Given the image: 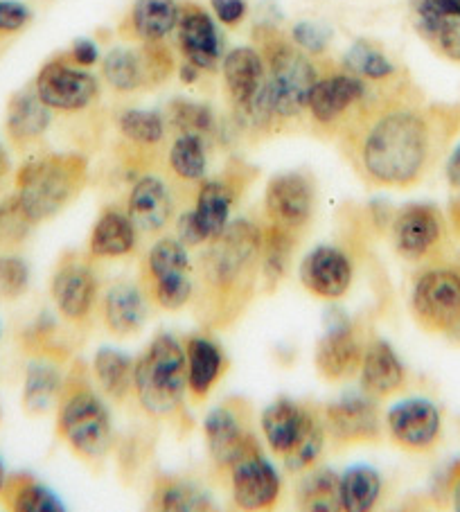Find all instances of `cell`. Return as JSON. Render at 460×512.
<instances>
[{
	"instance_id": "6da1fadb",
	"label": "cell",
	"mask_w": 460,
	"mask_h": 512,
	"mask_svg": "<svg viewBox=\"0 0 460 512\" xmlns=\"http://www.w3.org/2000/svg\"><path fill=\"white\" fill-rule=\"evenodd\" d=\"M440 140L442 125L436 111L395 97L364 109L352 120L348 147L366 179L409 188L429 170Z\"/></svg>"
},
{
	"instance_id": "7a4b0ae2",
	"label": "cell",
	"mask_w": 460,
	"mask_h": 512,
	"mask_svg": "<svg viewBox=\"0 0 460 512\" xmlns=\"http://www.w3.org/2000/svg\"><path fill=\"white\" fill-rule=\"evenodd\" d=\"M201 260V282L210 319H233L253 285L258 267L262 233L249 222H233L210 240Z\"/></svg>"
},
{
	"instance_id": "3957f363",
	"label": "cell",
	"mask_w": 460,
	"mask_h": 512,
	"mask_svg": "<svg viewBox=\"0 0 460 512\" xmlns=\"http://www.w3.org/2000/svg\"><path fill=\"white\" fill-rule=\"evenodd\" d=\"M86 176L88 165L77 154L32 158L16 174V208L32 226L46 222L82 192Z\"/></svg>"
},
{
	"instance_id": "277c9868",
	"label": "cell",
	"mask_w": 460,
	"mask_h": 512,
	"mask_svg": "<svg viewBox=\"0 0 460 512\" xmlns=\"http://www.w3.org/2000/svg\"><path fill=\"white\" fill-rule=\"evenodd\" d=\"M134 388L140 404L156 418L181 409L188 391V355L172 334H156L134 364Z\"/></svg>"
},
{
	"instance_id": "5b68a950",
	"label": "cell",
	"mask_w": 460,
	"mask_h": 512,
	"mask_svg": "<svg viewBox=\"0 0 460 512\" xmlns=\"http://www.w3.org/2000/svg\"><path fill=\"white\" fill-rule=\"evenodd\" d=\"M262 434L273 454L282 458L289 470L300 472L316 463L323 452L325 427L305 404L289 397L271 402L262 411Z\"/></svg>"
},
{
	"instance_id": "8992f818",
	"label": "cell",
	"mask_w": 460,
	"mask_h": 512,
	"mask_svg": "<svg viewBox=\"0 0 460 512\" xmlns=\"http://www.w3.org/2000/svg\"><path fill=\"white\" fill-rule=\"evenodd\" d=\"M262 57L267 64V84L278 120L298 118L307 109L309 93L318 79V73L307 52L296 43L280 39L276 32L264 30Z\"/></svg>"
},
{
	"instance_id": "52a82bcc",
	"label": "cell",
	"mask_w": 460,
	"mask_h": 512,
	"mask_svg": "<svg viewBox=\"0 0 460 512\" xmlns=\"http://www.w3.org/2000/svg\"><path fill=\"white\" fill-rule=\"evenodd\" d=\"M57 431L64 443L84 461L102 458L111 447L113 429L104 402L84 382L68 379L61 393Z\"/></svg>"
},
{
	"instance_id": "ba28073f",
	"label": "cell",
	"mask_w": 460,
	"mask_h": 512,
	"mask_svg": "<svg viewBox=\"0 0 460 512\" xmlns=\"http://www.w3.org/2000/svg\"><path fill=\"white\" fill-rule=\"evenodd\" d=\"M221 73L228 100L244 127L267 129L278 120L269 95L267 64L258 48L240 46L230 50L224 57Z\"/></svg>"
},
{
	"instance_id": "9c48e42d",
	"label": "cell",
	"mask_w": 460,
	"mask_h": 512,
	"mask_svg": "<svg viewBox=\"0 0 460 512\" xmlns=\"http://www.w3.org/2000/svg\"><path fill=\"white\" fill-rule=\"evenodd\" d=\"M411 314L427 332L456 330L460 325V269L451 264L424 269L413 285Z\"/></svg>"
},
{
	"instance_id": "30bf717a",
	"label": "cell",
	"mask_w": 460,
	"mask_h": 512,
	"mask_svg": "<svg viewBox=\"0 0 460 512\" xmlns=\"http://www.w3.org/2000/svg\"><path fill=\"white\" fill-rule=\"evenodd\" d=\"M174 70V59L167 48L156 43H143L140 50L115 48L104 57L102 75L113 91L134 93L165 82Z\"/></svg>"
},
{
	"instance_id": "8fae6325",
	"label": "cell",
	"mask_w": 460,
	"mask_h": 512,
	"mask_svg": "<svg viewBox=\"0 0 460 512\" xmlns=\"http://www.w3.org/2000/svg\"><path fill=\"white\" fill-rule=\"evenodd\" d=\"M32 88L50 111L61 113H75L91 107L100 93L97 79L66 59H52L43 64Z\"/></svg>"
},
{
	"instance_id": "7c38bea8",
	"label": "cell",
	"mask_w": 460,
	"mask_h": 512,
	"mask_svg": "<svg viewBox=\"0 0 460 512\" xmlns=\"http://www.w3.org/2000/svg\"><path fill=\"white\" fill-rule=\"evenodd\" d=\"M361 341L355 332V325L341 312L339 307L325 312V334L316 343L314 361L316 370L325 379L339 382L357 373L361 364Z\"/></svg>"
},
{
	"instance_id": "4fadbf2b",
	"label": "cell",
	"mask_w": 460,
	"mask_h": 512,
	"mask_svg": "<svg viewBox=\"0 0 460 512\" xmlns=\"http://www.w3.org/2000/svg\"><path fill=\"white\" fill-rule=\"evenodd\" d=\"M386 427L397 447L406 452H429L440 440L442 416L427 397H406L388 411Z\"/></svg>"
},
{
	"instance_id": "5bb4252c",
	"label": "cell",
	"mask_w": 460,
	"mask_h": 512,
	"mask_svg": "<svg viewBox=\"0 0 460 512\" xmlns=\"http://www.w3.org/2000/svg\"><path fill=\"white\" fill-rule=\"evenodd\" d=\"M314 197V181L307 174L285 172L269 181L264 192V210L273 226L294 233L312 219Z\"/></svg>"
},
{
	"instance_id": "9a60e30c",
	"label": "cell",
	"mask_w": 460,
	"mask_h": 512,
	"mask_svg": "<svg viewBox=\"0 0 460 512\" xmlns=\"http://www.w3.org/2000/svg\"><path fill=\"white\" fill-rule=\"evenodd\" d=\"M50 296L66 321H86L97 298V280L91 264L79 255H66L52 273Z\"/></svg>"
},
{
	"instance_id": "2e32d148",
	"label": "cell",
	"mask_w": 460,
	"mask_h": 512,
	"mask_svg": "<svg viewBox=\"0 0 460 512\" xmlns=\"http://www.w3.org/2000/svg\"><path fill=\"white\" fill-rule=\"evenodd\" d=\"M233 501L242 510H269L280 499V474L255 447L230 467Z\"/></svg>"
},
{
	"instance_id": "e0dca14e",
	"label": "cell",
	"mask_w": 460,
	"mask_h": 512,
	"mask_svg": "<svg viewBox=\"0 0 460 512\" xmlns=\"http://www.w3.org/2000/svg\"><path fill=\"white\" fill-rule=\"evenodd\" d=\"M411 19L436 55L460 64V0H411Z\"/></svg>"
},
{
	"instance_id": "ac0fdd59",
	"label": "cell",
	"mask_w": 460,
	"mask_h": 512,
	"mask_svg": "<svg viewBox=\"0 0 460 512\" xmlns=\"http://www.w3.org/2000/svg\"><path fill=\"white\" fill-rule=\"evenodd\" d=\"M445 237V222L436 206L411 203L397 213L393 222L395 251L406 260H424L438 249Z\"/></svg>"
},
{
	"instance_id": "d6986e66",
	"label": "cell",
	"mask_w": 460,
	"mask_h": 512,
	"mask_svg": "<svg viewBox=\"0 0 460 512\" xmlns=\"http://www.w3.org/2000/svg\"><path fill=\"white\" fill-rule=\"evenodd\" d=\"M366 95L368 88L361 77L348 73V70L332 73L316 79L307 100V111L312 113L316 125L330 127L348 116L350 109L359 107Z\"/></svg>"
},
{
	"instance_id": "ffe728a7",
	"label": "cell",
	"mask_w": 460,
	"mask_h": 512,
	"mask_svg": "<svg viewBox=\"0 0 460 512\" xmlns=\"http://www.w3.org/2000/svg\"><path fill=\"white\" fill-rule=\"evenodd\" d=\"M325 429L336 443H373L379 438V416L373 397L348 393L325 409Z\"/></svg>"
},
{
	"instance_id": "44dd1931",
	"label": "cell",
	"mask_w": 460,
	"mask_h": 512,
	"mask_svg": "<svg viewBox=\"0 0 460 512\" xmlns=\"http://www.w3.org/2000/svg\"><path fill=\"white\" fill-rule=\"evenodd\" d=\"M203 436L212 461L217 467L230 470L242 456L255 449L251 431L246 429L240 411H235L230 404L212 409L206 422H203Z\"/></svg>"
},
{
	"instance_id": "7402d4cb",
	"label": "cell",
	"mask_w": 460,
	"mask_h": 512,
	"mask_svg": "<svg viewBox=\"0 0 460 512\" xmlns=\"http://www.w3.org/2000/svg\"><path fill=\"white\" fill-rule=\"evenodd\" d=\"M298 276L309 294L339 300L352 285V262L336 246H316L303 258Z\"/></svg>"
},
{
	"instance_id": "603a6c76",
	"label": "cell",
	"mask_w": 460,
	"mask_h": 512,
	"mask_svg": "<svg viewBox=\"0 0 460 512\" xmlns=\"http://www.w3.org/2000/svg\"><path fill=\"white\" fill-rule=\"evenodd\" d=\"M179 48L185 61L199 70H215L221 59V39L212 16L197 5H185L179 16Z\"/></svg>"
},
{
	"instance_id": "cb8c5ba5",
	"label": "cell",
	"mask_w": 460,
	"mask_h": 512,
	"mask_svg": "<svg viewBox=\"0 0 460 512\" xmlns=\"http://www.w3.org/2000/svg\"><path fill=\"white\" fill-rule=\"evenodd\" d=\"M172 210V194L161 176H140L134 188H131L127 201V215L134 222L136 231L145 235L163 231L167 222H170Z\"/></svg>"
},
{
	"instance_id": "d4e9b609",
	"label": "cell",
	"mask_w": 460,
	"mask_h": 512,
	"mask_svg": "<svg viewBox=\"0 0 460 512\" xmlns=\"http://www.w3.org/2000/svg\"><path fill=\"white\" fill-rule=\"evenodd\" d=\"M359 377L364 393L373 400H382V397L400 391L406 373L391 343H386L384 339H373L364 350V355H361Z\"/></svg>"
},
{
	"instance_id": "484cf974",
	"label": "cell",
	"mask_w": 460,
	"mask_h": 512,
	"mask_svg": "<svg viewBox=\"0 0 460 512\" xmlns=\"http://www.w3.org/2000/svg\"><path fill=\"white\" fill-rule=\"evenodd\" d=\"M52 111L39 100L34 88L10 97L5 109V134L16 147H28L50 129Z\"/></svg>"
},
{
	"instance_id": "4316f807",
	"label": "cell",
	"mask_w": 460,
	"mask_h": 512,
	"mask_svg": "<svg viewBox=\"0 0 460 512\" xmlns=\"http://www.w3.org/2000/svg\"><path fill=\"white\" fill-rule=\"evenodd\" d=\"M104 325L115 337H131L143 330L147 319V300L136 285L118 282L104 296Z\"/></svg>"
},
{
	"instance_id": "83f0119b",
	"label": "cell",
	"mask_w": 460,
	"mask_h": 512,
	"mask_svg": "<svg viewBox=\"0 0 460 512\" xmlns=\"http://www.w3.org/2000/svg\"><path fill=\"white\" fill-rule=\"evenodd\" d=\"M181 7L176 0H136L127 16L125 30L129 37L143 43L163 41L179 25Z\"/></svg>"
},
{
	"instance_id": "f1b7e54d",
	"label": "cell",
	"mask_w": 460,
	"mask_h": 512,
	"mask_svg": "<svg viewBox=\"0 0 460 512\" xmlns=\"http://www.w3.org/2000/svg\"><path fill=\"white\" fill-rule=\"evenodd\" d=\"M185 355H188V391L194 400H206L219 377L224 375V352L208 337H192Z\"/></svg>"
},
{
	"instance_id": "f546056e",
	"label": "cell",
	"mask_w": 460,
	"mask_h": 512,
	"mask_svg": "<svg viewBox=\"0 0 460 512\" xmlns=\"http://www.w3.org/2000/svg\"><path fill=\"white\" fill-rule=\"evenodd\" d=\"M138 231L127 213L109 208L104 210L93 226L91 233V251L93 258H122L129 255L136 246Z\"/></svg>"
},
{
	"instance_id": "4dcf8cb0",
	"label": "cell",
	"mask_w": 460,
	"mask_h": 512,
	"mask_svg": "<svg viewBox=\"0 0 460 512\" xmlns=\"http://www.w3.org/2000/svg\"><path fill=\"white\" fill-rule=\"evenodd\" d=\"M237 194H240V188L235 179H212L199 188L194 215L206 231L208 240L217 237L230 224V210H233Z\"/></svg>"
},
{
	"instance_id": "1f68e13d",
	"label": "cell",
	"mask_w": 460,
	"mask_h": 512,
	"mask_svg": "<svg viewBox=\"0 0 460 512\" xmlns=\"http://www.w3.org/2000/svg\"><path fill=\"white\" fill-rule=\"evenodd\" d=\"M61 393H64V382L59 370L46 359L30 361L23 382V409L30 416H46L61 400Z\"/></svg>"
},
{
	"instance_id": "d6a6232c",
	"label": "cell",
	"mask_w": 460,
	"mask_h": 512,
	"mask_svg": "<svg viewBox=\"0 0 460 512\" xmlns=\"http://www.w3.org/2000/svg\"><path fill=\"white\" fill-rule=\"evenodd\" d=\"M5 508L16 512H61L66 510L61 501L48 485L34 479L30 474H14L7 479L5 490L0 494Z\"/></svg>"
},
{
	"instance_id": "836d02e7",
	"label": "cell",
	"mask_w": 460,
	"mask_h": 512,
	"mask_svg": "<svg viewBox=\"0 0 460 512\" xmlns=\"http://www.w3.org/2000/svg\"><path fill=\"white\" fill-rule=\"evenodd\" d=\"M382 497V476L370 465H352L339 476L341 510L368 512Z\"/></svg>"
},
{
	"instance_id": "e575fe53",
	"label": "cell",
	"mask_w": 460,
	"mask_h": 512,
	"mask_svg": "<svg viewBox=\"0 0 460 512\" xmlns=\"http://www.w3.org/2000/svg\"><path fill=\"white\" fill-rule=\"evenodd\" d=\"M93 375L113 400H125L134 386V361L115 348H100L93 357Z\"/></svg>"
},
{
	"instance_id": "d590c367",
	"label": "cell",
	"mask_w": 460,
	"mask_h": 512,
	"mask_svg": "<svg viewBox=\"0 0 460 512\" xmlns=\"http://www.w3.org/2000/svg\"><path fill=\"white\" fill-rule=\"evenodd\" d=\"M170 170L183 181H203L208 172L206 138L197 134H181L170 147Z\"/></svg>"
},
{
	"instance_id": "8d00e7d4",
	"label": "cell",
	"mask_w": 460,
	"mask_h": 512,
	"mask_svg": "<svg viewBox=\"0 0 460 512\" xmlns=\"http://www.w3.org/2000/svg\"><path fill=\"white\" fill-rule=\"evenodd\" d=\"M291 253H294V235H291V231H285V228L271 224L269 231L262 233L260 249L264 278H267L271 287H276L287 276Z\"/></svg>"
},
{
	"instance_id": "74e56055",
	"label": "cell",
	"mask_w": 460,
	"mask_h": 512,
	"mask_svg": "<svg viewBox=\"0 0 460 512\" xmlns=\"http://www.w3.org/2000/svg\"><path fill=\"white\" fill-rule=\"evenodd\" d=\"M343 66L348 73L361 79H373V82H384L395 75V64L388 59L375 43L370 41H355L350 50L345 52Z\"/></svg>"
},
{
	"instance_id": "f35d334b",
	"label": "cell",
	"mask_w": 460,
	"mask_h": 512,
	"mask_svg": "<svg viewBox=\"0 0 460 512\" xmlns=\"http://www.w3.org/2000/svg\"><path fill=\"white\" fill-rule=\"evenodd\" d=\"M298 503L300 508L316 512L341 510L339 476L332 470H316L307 474L298 488Z\"/></svg>"
},
{
	"instance_id": "ab89813d",
	"label": "cell",
	"mask_w": 460,
	"mask_h": 512,
	"mask_svg": "<svg viewBox=\"0 0 460 512\" xmlns=\"http://www.w3.org/2000/svg\"><path fill=\"white\" fill-rule=\"evenodd\" d=\"M190 255L185 251V244L179 240H161L152 246L147 255V276L152 280H163L172 276L190 273Z\"/></svg>"
},
{
	"instance_id": "60d3db41",
	"label": "cell",
	"mask_w": 460,
	"mask_h": 512,
	"mask_svg": "<svg viewBox=\"0 0 460 512\" xmlns=\"http://www.w3.org/2000/svg\"><path fill=\"white\" fill-rule=\"evenodd\" d=\"M120 134L134 145L152 147L165 138V118L158 111L127 109L118 118Z\"/></svg>"
},
{
	"instance_id": "b9f144b4",
	"label": "cell",
	"mask_w": 460,
	"mask_h": 512,
	"mask_svg": "<svg viewBox=\"0 0 460 512\" xmlns=\"http://www.w3.org/2000/svg\"><path fill=\"white\" fill-rule=\"evenodd\" d=\"M156 508L167 512H190V510H208L212 508L210 499L197 485L188 481H165L156 488Z\"/></svg>"
},
{
	"instance_id": "7bdbcfd3",
	"label": "cell",
	"mask_w": 460,
	"mask_h": 512,
	"mask_svg": "<svg viewBox=\"0 0 460 512\" xmlns=\"http://www.w3.org/2000/svg\"><path fill=\"white\" fill-rule=\"evenodd\" d=\"M170 122L181 134H197L206 138L215 131V113H212V109L190 100H176L170 104Z\"/></svg>"
},
{
	"instance_id": "ee69618b",
	"label": "cell",
	"mask_w": 460,
	"mask_h": 512,
	"mask_svg": "<svg viewBox=\"0 0 460 512\" xmlns=\"http://www.w3.org/2000/svg\"><path fill=\"white\" fill-rule=\"evenodd\" d=\"M30 287V267L21 255L0 253V300L14 303Z\"/></svg>"
},
{
	"instance_id": "f6af8a7d",
	"label": "cell",
	"mask_w": 460,
	"mask_h": 512,
	"mask_svg": "<svg viewBox=\"0 0 460 512\" xmlns=\"http://www.w3.org/2000/svg\"><path fill=\"white\" fill-rule=\"evenodd\" d=\"M149 294H152V300L158 307L174 312L190 303L194 296V282L190 278V273L163 278V280H152L149 282Z\"/></svg>"
},
{
	"instance_id": "bcb514c9",
	"label": "cell",
	"mask_w": 460,
	"mask_h": 512,
	"mask_svg": "<svg viewBox=\"0 0 460 512\" xmlns=\"http://www.w3.org/2000/svg\"><path fill=\"white\" fill-rule=\"evenodd\" d=\"M330 39L332 30L327 28L325 23L318 21H300L294 25V30H291V41H294L300 50L307 52V55H321V52H325V48L330 46Z\"/></svg>"
},
{
	"instance_id": "7dc6e473",
	"label": "cell",
	"mask_w": 460,
	"mask_h": 512,
	"mask_svg": "<svg viewBox=\"0 0 460 512\" xmlns=\"http://www.w3.org/2000/svg\"><path fill=\"white\" fill-rule=\"evenodd\" d=\"M30 21V7L21 0H0V37L21 32Z\"/></svg>"
},
{
	"instance_id": "c3c4849f",
	"label": "cell",
	"mask_w": 460,
	"mask_h": 512,
	"mask_svg": "<svg viewBox=\"0 0 460 512\" xmlns=\"http://www.w3.org/2000/svg\"><path fill=\"white\" fill-rule=\"evenodd\" d=\"M176 240L183 242L185 246H199L203 242H208V235L199 224L194 210H188V213H183L179 217V222H176Z\"/></svg>"
},
{
	"instance_id": "681fc988",
	"label": "cell",
	"mask_w": 460,
	"mask_h": 512,
	"mask_svg": "<svg viewBox=\"0 0 460 512\" xmlns=\"http://www.w3.org/2000/svg\"><path fill=\"white\" fill-rule=\"evenodd\" d=\"M210 5L217 19L230 28L240 25L246 16V0H210Z\"/></svg>"
},
{
	"instance_id": "f907efd6",
	"label": "cell",
	"mask_w": 460,
	"mask_h": 512,
	"mask_svg": "<svg viewBox=\"0 0 460 512\" xmlns=\"http://www.w3.org/2000/svg\"><path fill=\"white\" fill-rule=\"evenodd\" d=\"M97 57H100V50H97V46L91 39H77L73 43V48H70V61L79 68L93 66Z\"/></svg>"
},
{
	"instance_id": "816d5d0a",
	"label": "cell",
	"mask_w": 460,
	"mask_h": 512,
	"mask_svg": "<svg viewBox=\"0 0 460 512\" xmlns=\"http://www.w3.org/2000/svg\"><path fill=\"white\" fill-rule=\"evenodd\" d=\"M445 174H447V183L454 190H460V145L451 152V156L447 158L445 165Z\"/></svg>"
},
{
	"instance_id": "f5cc1de1",
	"label": "cell",
	"mask_w": 460,
	"mask_h": 512,
	"mask_svg": "<svg viewBox=\"0 0 460 512\" xmlns=\"http://www.w3.org/2000/svg\"><path fill=\"white\" fill-rule=\"evenodd\" d=\"M449 501L451 506L456 510H460V463H456L451 467V474H449Z\"/></svg>"
},
{
	"instance_id": "db71d44e",
	"label": "cell",
	"mask_w": 460,
	"mask_h": 512,
	"mask_svg": "<svg viewBox=\"0 0 460 512\" xmlns=\"http://www.w3.org/2000/svg\"><path fill=\"white\" fill-rule=\"evenodd\" d=\"M179 77L183 79L185 84H194L199 79V68L194 66V64H190V61H185V64L179 70Z\"/></svg>"
},
{
	"instance_id": "11a10c76",
	"label": "cell",
	"mask_w": 460,
	"mask_h": 512,
	"mask_svg": "<svg viewBox=\"0 0 460 512\" xmlns=\"http://www.w3.org/2000/svg\"><path fill=\"white\" fill-rule=\"evenodd\" d=\"M451 224H454V231L460 237V199L451 206Z\"/></svg>"
},
{
	"instance_id": "9f6ffc18",
	"label": "cell",
	"mask_w": 460,
	"mask_h": 512,
	"mask_svg": "<svg viewBox=\"0 0 460 512\" xmlns=\"http://www.w3.org/2000/svg\"><path fill=\"white\" fill-rule=\"evenodd\" d=\"M5 483H7V470H5V461L0 458V494L5 490Z\"/></svg>"
},
{
	"instance_id": "6f0895ef",
	"label": "cell",
	"mask_w": 460,
	"mask_h": 512,
	"mask_svg": "<svg viewBox=\"0 0 460 512\" xmlns=\"http://www.w3.org/2000/svg\"><path fill=\"white\" fill-rule=\"evenodd\" d=\"M5 167H7V163H5V154H3V147H0V176H3Z\"/></svg>"
}]
</instances>
